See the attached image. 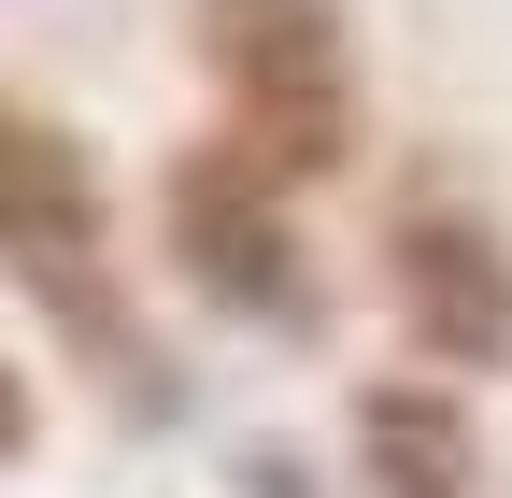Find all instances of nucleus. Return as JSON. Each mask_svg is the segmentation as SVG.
<instances>
[{
    "mask_svg": "<svg viewBox=\"0 0 512 498\" xmlns=\"http://www.w3.org/2000/svg\"><path fill=\"white\" fill-rule=\"evenodd\" d=\"M0 271L43 299V328L100 370L114 413H143V427L185 413L157 328L128 314V285H114V185H100V143L57 129V114H29L15 86H0Z\"/></svg>",
    "mask_w": 512,
    "mask_h": 498,
    "instance_id": "obj_1",
    "label": "nucleus"
},
{
    "mask_svg": "<svg viewBox=\"0 0 512 498\" xmlns=\"http://www.w3.org/2000/svg\"><path fill=\"white\" fill-rule=\"evenodd\" d=\"M185 43H200V72H214V143H242L285 200L328 185V171H356L370 72H356L342 0H185Z\"/></svg>",
    "mask_w": 512,
    "mask_h": 498,
    "instance_id": "obj_2",
    "label": "nucleus"
},
{
    "mask_svg": "<svg viewBox=\"0 0 512 498\" xmlns=\"http://www.w3.org/2000/svg\"><path fill=\"white\" fill-rule=\"evenodd\" d=\"M157 242H171L185 299H214L228 328H256V342H328V271H313V242H299V200H285L242 143H185V157L157 171Z\"/></svg>",
    "mask_w": 512,
    "mask_h": 498,
    "instance_id": "obj_3",
    "label": "nucleus"
},
{
    "mask_svg": "<svg viewBox=\"0 0 512 498\" xmlns=\"http://www.w3.org/2000/svg\"><path fill=\"white\" fill-rule=\"evenodd\" d=\"M384 299H399L427 370H512V228L456 171L399 185V214H384Z\"/></svg>",
    "mask_w": 512,
    "mask_h": 498,
    "instance_id": "obj_4",
    "label": "nucleus"
},
{
    "mask_svg": "<svg viewBox=\"0 0 512 498\" xmlns=\"http://www.w3.org/2000/svg\"><path fill=\"white\" fill-rule=\"evenodd\" d=\"M356 498H484L470 385H427V370L356 385Z\"/></svg>",
    "mask_w": 512,
    "mask_h": 498,
    "instance_id": "obj_5",
    "label": "nucleus"
},
{
    "mask_svg": "<svg viewBox=\"0 0 512 498\" xmlns=\"http://www.w3.org/2000/svg\"><path fill=\"white\" fill-rule=\"evenodd\" d=\"M228 498H342V484L313 470L299 442H242V456H228Z\"/></svg>",
    "mask_w": 512,
    "mask_h": 498,
    "instance_id": "obj_6",
    "label": "nucleus"
},
{
    "mask_svg": "<svg viewBox=\"0 0 512 498\" xmlns=\"http://www.w3.org/2000/svg\"><path fill=\"white\" fill-rule=\"evenodd\" d=\"M43 442V399H29V370H15V342H0V470H15Z\"/></svg>",
    "mask_w": 512,
    "mask_h": 498,
    "instance_id": "obj_7",
    "label": "nucleus"
}]
</instances>
